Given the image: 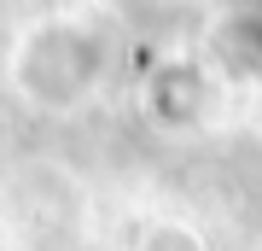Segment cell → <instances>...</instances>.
I'll list each match as a JSON object with an SVG mask.
<instances>
[{"label": "cell", "mask_w": 262, "mask_h": 251, "mask_svg": "<svg viewBox=\"0 0 262 251\" xmlns=\"http://www.w3.org/2000/svg\"><path fill=\"white\" fill-rule=\"evenodd\" d=\"M134 251H210L204 234H198L192 222H140V234H134Z\"/></svg>", "instance_id": "1"}]
</instances>
